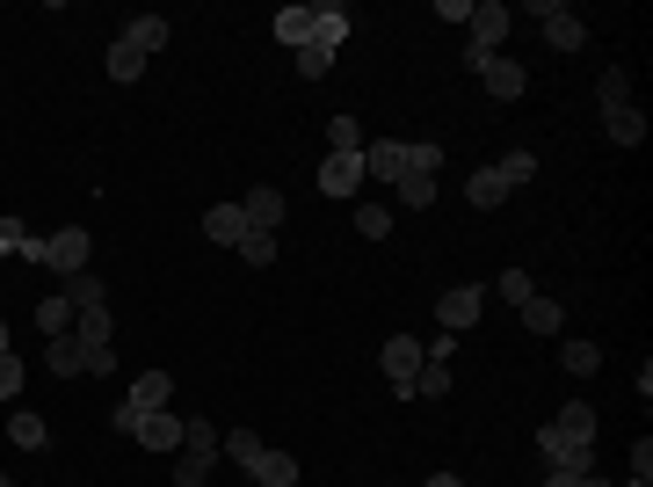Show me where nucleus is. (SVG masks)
<instances>
[{
	"label": "nucleus",
	"instance_id": "1a4fd4ad",
	"mask_svg": "<svg viewBox=\"0 0 653 487\" xmlns=\"http://www.w3.org/2000/svg\"><path fill=\"white\" fill-rule=\"evenodd\" d=\"M371 174H363V153H326L320 160V197H356Z\"/></svg>",
	"mask_w": 653,
	"mask_h": 487
},
{
	"label": "nucleus",
	"instance_id": "a878e982",
	"mask_svg": "<svg viewBox=\"0 0 653 487\" xmlns=\"http://www.w3.org/2000/svg\"><path fill=\"white\" fill-rule=\"evenodd\" d=\"M269 30H276V44H291V52H298V44H312V8H283Z\"/></svg>",
	"mask_w": 653,
	"mask_h": 487
},
{
	"label": "nucleus",
	"instance_id": "e433bc0d",
	"mask_svg": "<svg viewBox=\"0 0 653 487\" xmlns=\"http://www.w3.org/2000/svg\"><path fill=\"white\" fill-rule=\"evenodd\" d=\"M81 342V335H73ZM87 357V379H117V342H95V349H81Z\"/></svg>",
	"mask_w": 653,
	"mask_h": 487
},
{
	"label": "nucleus",
	"instance_id": "a19ab883",
	"mask_svg": "<svg viewBox=\"0 0 653 487\" xmlns=\"http://www.w3.org/2000/svg\"><path fill=\"white\" fill-rule=\"evenodd\" d=\"M632 480H653V436L646 430L632 436Z\"/></svg>",
	"mask_w": 653,
	"mask_h": 487
},
{
	"label": "nucleus",
	"instance_id": "a211bd4d",
	"mask_svg": "<svg viewBox=\"0 0 653 487\" xmlns=\"http://www.w3.org/2000/svg\"><path fill=\"white\" fill-rule=\"evenodd\" d=\"M545 44H552V52H581V44H588V22L574 15V8H559V15H545Z\"/></svg>",
	"mask_w": 653,
	"mask_h": 487
},
{
	"label": "nucleus",
	"instance_id": "b1692460",
	"mask_svg": "<svg viewBox=\"0 0 653 487\" xmlns=\"http://www.w3.org/2000/svg\"><path fill=\"white\" fill-rule=\"evenodd\" d=\"M443 393H450V357H429L414 371V401H443Z\"/></svg>",
	"mask_w": 653,
	"mask_h": 487
},
{
	"label": "nucleus",
	"instance_id": "412c9836",
	"mask_svg": "<svg viewBox=\"0 0 653 487\" xmlns=\"http://www.w3.org/2000/svg\"><path fill=\"white\" fill-rule=\"evenodd\" d=\"M464 204H472V211H501V204H509V182H501L494 168H480L472 182H464Z\"/></svg>",
	"mask_w": 653,
	"mask_h": 487
},
{
	"label": "nucleus",
	"instance_id": "f704fd0d",
	"mask_svg": "<svg viewBox=\"0 0 653 487\" xmlns=\"http://www.w3.org/2000/svg\"><path fill=\"white\" fill-rule=\"evenodd\" d=\"M326 146H334V153H363V124L356 117H334V124H326Z\"/></svg>",
	"mask_w": 653,
	"mask_h": 487
},
{
	"label": "nucleus",
	"instance_id": "58836bf2",
	"mask_svg": "<svg viewBox=\"0 0 653 487\" xmlns=\"http://www.w3.org/2000/svg\"><path fill=\"white\" fill-rule=\"evenodd\" d=\"M255 452H261V436H255V430H225V458H233V466H247Z\"/></svg>",
	"mask_w": 653,
	"mask_h": 487
},
{
	"label": "nucleus",
	"instance_id": "aec40b11",
	"mask_svg": "<svg viewBox=\"0 0 653 487\" xmlns=\"http://www.w3.org/2000/svg\"><path fill=\"white\" fill-rule=\"evenodd\" d=\"M44 371H58V379H87L81 342H73V335H52V342H44Z\"/></svg>",
	"mask_w": 653,
	"mask_h": 487
},
{
	"label": "nucleus",
	"instance_id": "ddd939ff",
	"mask_svg": "<svg viewBox=\"0 0 653 487\" xmlns=\"http://www.w3.org/2000/svg\"><path fill=\"white\" fill-rule=\"evenodd\" d=\"M312 44H326V52L349 44V8L342 0H312Z\"/></svg>",
	"mask_w": 653,
	"mask_h": 487
},
{
	"label": "nucleus",
	"instance_id": "f8f14e48",
	"mask_svg": "<svg viewBox=\"0 0 653 487\" xmlns=\"http://www.w3.org/2000/svg\"><path fill=\"white\" fill-rule=\"evenodd\" d=\"M204 233H211L218 247H240L247 233H255V226H247V211H240V197H233V204H211V211H204Z\"/></svg>",
	"mask_w": 653,
	"mask_h": 487
},
{
	"label": "nucleus",
	"instance_id": "4c0bfd02",
	"mask_svg": "<svg viewBox=\"0 0 653 487\" xmlns=\"http://www.w3.org/2000/svg\"><path fill=\"white\" fill-rule=\"evenodd\" d=\"M494 292L509 298V306H523V298H531L537 284H531V269H501V284H494Z\"/></svg>",
	"mask_w": 653,
	"mask_h": 487
},
{
	"label": "nucleus",
	"instance_id": "9b49d317",
	"mask_svg": "<svg viewBox=\"0 0 653 487\" xmlns=\"http://www.w3.org/2000/svg\"><path fill=\"white\" fill-rule=\"evenodd\" d=\"M138 444L146 452H182V422H174V407H153V415H138Z\"/></svg>",
	"mask_w": 653,
	"mask_h": 487
},
{
	"label": "nucleus",
	"instance_id": "393cba45",
	"mask_svg": "<svg viewBox=\"0 0 653 487\" xmlns=\"http://www.w3.org/2000/svg\"><path fill=\"white\" fill-rule=\"evenodd\" d=\"M36 328H44V342H52V335H73V298L52 292L44 306H36Z\"/></svg>",
	"mask_w": 653,
	"mask_h": 487
},
{
	"label": "nucleus",
	"instance_id": "6ab92c4d",
	"mask_svg": "<svg viewBox=\"0 0 653 487\" xmlns=\"http://www.w3.org/2000/svg\"><path fill=\"white\" fill-rule=\"evenodd\" d=\"M516 314H523V328H531V335H559V320H567V306H559V298H545V292H531V298L516 306Z\"/></svg>",
	"mask_w": 653,
	"mask_h": 487
},
{
	"label": "nucleus",
	"instance_id": "bb28decb",
	"mask_svg": "<svg viewBox=\"0 0 653 487\" xmlns=\"http://www.w3.org/2000/svg\"><path fill=\"white\" fill-rule=\"evenodd\" d=\"M138 73H146V52H138V44H124V36H117V44H109V81H138Z\"/></svg>",
	"mask_w": 653,
	"mask_h": 487
},
{
	"label": "nucleus",
	"instance_id": "ea45409f",
	"mask_svg": "<svg viewBox=\"0 0 653 487\" xmlns=\"http://www.w3.org/2000/svg\"><path fill=\"white\" fill-rule=\"evenodd\" d=\"M22 393V364H15V349H0V401H15Z\"/></svg>",
	"mask_w": 653,
	"mask_h": 487
},
{
	"label": "nucleus",
	"instance_id": "7ed1b4c3",
	"mask_svg": "<svg viewBox=\"0 0 653 487\" xmlns=\"http://www.w3.org/2000/svg\"><path fill=\"white\" fill-rule=\"evenodd\" d=\"M153 407H174V371H138L131 393H124L117 415H109V430L131 436V430H138V415H153Z\"/></svg>",
	"mask_w": 653,
	"mask_h": 487
},
{
	"label": "nucleus",
	"instance_id": "09e8293b",
	"mask_svg": "<svg viewBox=\"0 0 653 487\" xmlns=\"http://www.w3.org/2000/svg\"><path fill=\"white\" fill-rule=\"evenodd\" d=\"M0 262H8V255H0Z\"/></svg>",
	"mask_w": 653,
	"mask_h": 487
},
{
	"label": "nucleus",
	"instance_id": "423d86ee",
	"mask_svg": "<svg viewBox=\"0 0 653 487\" xmlns=\"http://www.w3.org/2000/svg\"><path fill=\"white\" fill-rule=\"evenodd\" d=\"M87 255H95V233H87V226H66V233H52V241H44V269H58V284L81 277Z\"/></svg>",
	"mask_w": 653,
	"mask_h": 487
},
{
	"label": "nucleus",
	"instance_id": "9d476101",
	"mask_svg": "<svg viewBox=\"0 0 653 487\" xmlns=\"http://www.w3.org/2000/svg\"><path fill=\"white\" fill-rule=\"evenodd\" d=\"M240 473H247L255 487H298V458H291V452H276V444H261V452L247 458Z\"/></svg>",
	"mask_w": 653,
	"mask_h": 487
},
{
	"label": "nucleus",
	"instance_id": "c03bdc74",
	"mask_svg": "<svg viewBox=\"0 0 653 487\" xmlns=\"http://www.w3.org/2000/svg\"><path fill=\"white\" fill-rule=\"evenodd\" d=\"M421 487H464V480H458V473H429V480H421Z\"/></svg>",
	"mask_w": 653,
	"mask_h": 487
},
{
	"label": "nucleus",
	"instance_id": "5701e85b",
	"mask_svg": "<svg viewBox=\"0 0 653 487\" xmlns=\"http://www.w3.org/2000/svg\"><path fill=\"white\" fill-rule=\"evenodd\" d=\"M124 44H138V52L153 59L160 44H168V15H131V22H124Z\"/></svg>",
	"mask_w": 653,
	"mask_h": 487
},
{
	"label": "nucleus",
	"instance_id": "f257e3e1",
	"mask_svg": "<svg viewBox=\"0 0 653 487\" xmlns=\"http://www.w3.org/2000/svg\"><path fill=\"white\" fill-rule=\"evenodd\" d=\"M537 452H545V466H567V473H588V458H596V407L567 401L559 415L537 430Z\"/></svg>",
	"mask_w": 653,
	"mask_h": 487
},
{
	"label": "nucleus",
	"instance_id": "4be33fe9",
	"mask_svg": "<svg viewBox=\"0 0 653 487\" xmlns=\"http://www.w3.org/2000/svg\"><path fill=\"white\" fill-rule=\"evenodd\" d=\"M58 292L73 298V314H95V306H109V284L95 277V269H81V277H66V284H58Z\"/></svg>",
	"mask_w": 653,
	"mask_h": 487
},
{
	"label": "nucleus",
	"instance_id": "37998d69",
	"mask_svg": "<svg viewBox=\"0 0 653 487\" xmlns=\"http://www.w3.org/2000/svg\"><path fill=\"white\" fill-rule=\"evenodd\" d=\"M22 241H30V226H22V219H0V255H15Z\"/></svg>",
	"mask_w": 653,
	"mask_h": 487
},
{
	"label": "nucleus",
	"instance_id": "20e7f679",
	"mask_svg": "<svg viewBox=\"0 0 653 487\" xmlns=\"http://www.w3.org/2000/svg\"><path fill=\"white\" fill-rule=\"evenodd\" d=\"M509 30H516V15H509L501 0H480V8H472V22H464V66L494 59L501 44H509Z\"/></svg>",
	"mask_w": 653,
	"mask_h": 487
},
{
	"label": "nucleus",
	"instance_id": "cd10ccee",
	"mask_svg": "<svg viewBox=\"0 0 653 487\" xmlns=\"http://www.w3.org/2000/svg\"><path fill=\"white\" fill-rule=\"evenodd\" d=\"M393 190H399V204H407V211H429L436 204V174H399Z\"/></svg>",
	"mask_w": 653,
	"mask_h": 487
},
{
	"label": "nucleus",
	"instance_id": "de8ad7c7",
	"mask_svg": "<svg viewBox=\"0 0 653 487\" xmlns=\"http://www.w3.org/2000/svg\"><path fill=\"white\" fill-rule=\"evenodd\" d=\"M632 487H653V480H632Z\"/></svg>",
	"mask_w": 653,
	"mask_h": 487
},
{
	"label": "nucleus",
	"instance_id": "dca6fc26",
	"mask_svg": "<svg viewBox=\"0 0 653 487\" xmlns=\"http://www.w3.org/2000/svg\"><path fill=\"white\" fill-rule=\"evenodd\" d=\"M602 131H610V146H639V139H646V109H639V103L602 109Z\"/></svg>",
	"mask_w": 653,
	"mask_h": 487
},
{
	"label": "nucleus",
	"instance_id": "2eb2a0df",
	"mask_svg": "<svg viewBox=\"0 0 653 487\" xmlns=\"http://www.w3.org/2000/svg\"><path fill=\"white\" fill-rule=\"evenodd\" d=\"M363 174H378V182H399V174H407V139L363 146Z\"/></svg>",
	"mask_w": 653,
	"mask_h": 487
},
{
	"label": "nucleus",
	"instance_id": "c756f323",
	"mask_svg": "<svg viewBox=\"0 0 653 487\" xmlns=\"http://www.w3.org/2000/svg\"><path fill=\"white\" fill-rule=\"evenodd\" d=\"M298 73H306V81H326V73H334V59H342V52H326V44H298Z\"/></svg>",
	"mask_w": 653,
	"mask_h": 487
},
{
	"label": "nucleus",
	"instance_id": "2f4dec72",
	"mask_svg": "<svg viewBox=\"0 0 653 487\" xmlns=\"http://www.w3.org/2000/svg\"><path fill=\"white\" fill-rule=\"evenodd\" d=\"M356 233L363 241H385L393 233V204H356Z\"/></svg>",
	"mask_w": 653,
	"mask_h": 487
},
{
	"label": "nucleus",
	"instance_id": "4468645a",
	"mask_svg": "<svg viewBox=\"0 0 653 487\" xmlns=\"http://www.w3.org/2000/svg\"><path fill=\"white\" fill-rule=\"evenodd\" d=\"M240 211H247V226H255V233H276V226H283V190L255 182V190L240 197Z\"/></svg>",
	"mask_w": 653,
	"mask_h": 487
},
{
	"label": "nucleus",
	"instance_id": "c85d7f7f",
	"mask_svg": "<svg viewBox=\"0 0 653 487\" xmlns=\"http://www.w3.org/2000/svg\"><path fill=\"white\" fill-rule=\"evenodd\" d=\"M596 103H602V109H624V103H632V73L610 66V73L596 81Z\"/></svg>",
	"mask_w": 653,
	"mask_h": 487
},
{
	"label": "nucleus",
	"instance_id": "c9c22d12",
	"mask_svg": "<svg viewBox=\"0 0 653 487\" xmlns=\"http://www.w3.org/2000/svg\"><path fill=\"white\" fill-rule=\"evenodd\" d=\"M494 174L509 182V190H523V182L537 174V160H531V153H501V160H494Z\"/></svg>",
	"mask_w": 653,
	"mask_h": 487
},
{
	"label": "nucleus",
	"instance_id": "f03ea898",
	"mask_svg": "<svg viewBox=\"0 0 653 487\" xmlns=\"http://www.w3.org/2000/svg\"><path fill=\"white\" fill-rule=\"evenodd\" d=\"M218 458H225V430H218V422H204V415H190V422H182V458H174V487H204Z\"/></svg>",
	"mask_w": 653,
	"mask_h": 487
},
{
	"label": "nucleus",
	"instance_id": "79ce46f5",
	"mask_svg": "<svg viewBox=\"0 0 653 487\" xmlns=\"http://www.w3.org/2000/svg\"><path fill=\"white\" fill-rule=\"evenodd\" d=\"M545 487H610V480H596V473H567V466H552V473H545Z\"/></svg>",
	"mask_w": 653,
	"mask_h": 487
},
{
	"label": "nucleus",
	"instance_id": "49530a36",
	"mask_svg": "<svg viewBox=\"0 0 653 487\" xmlns=\"http://www.w3.org/2000/svg\"><path fill=\"white\" fill-rule=\"evenodd\" d=\"M0 487H15V480H8V473H0Z\"/></svg>",
	"mask_w": 653,
	"mask_h": 487
},
{
	"label": "nucleus",
	"instance_id": "7c9ffc66",
	"mask_svg": "<svg viewBox=\"0 0 653 487\" xmlns=\"http://www.w3.org/2000/svg\"><path fill=\"white\" fill-rule=\"evenodd\" d=\"M407 174H443V146L436 139H407Z\"/></svg>",
	"mask_w": 653,
	"mask_h": 487
},
{
	"label": "nucleus",
	"instance_id": "473e14b6",
	"mask_svg": "<svg viewBox=\"0 0 653 487\" xmlns=\"http://www.w3.org/2000/svg\"><path fill=\"white\" fill-rule=\"evenodd\" d=\"M596 364H602V349H596V342H567V349H559V371H574V379H588Z\"/></svg>",
	"mask_w": 653,
	"mask_h": 487
},
{
	"label": "nucleus",
	"instance_id": "f3484780",
	"mask_svg": "<svg viewBox=\"0 0 653 487\" xmlns=\"http://www.w3.org/2000/svg\"><path fill=\"white\" fill-rule=\"evenodd\" d=\"M8 444H15V452H44V436H52V422L44 415H30V407H15V415H8Z\"/></svg>",
	"mask_w": 653,
	"mask_h": 487
},
{
	"label": "nucleus",
	"instance_id": "39448f33",
	"mask_svg": "<svg viewBox=\"0 0 653 487\" xmlns=\"http://www.w3.org/2000/svg\"><path fill=\"white\" fill-rule=\"evenodd\" d=\"M378 364H385V379H393V393H399V401H414V371L429 364V349L414 342V335H393V342L378 349Z\"/></svg>",
	"mask_w": 653,
	"mask_h": 487
},
{
	"label": "nucleus",
	"instance_id": "6e6552de",
	"mask_svg": "<svg viewBox=\"0 0 653 487\" xmlns=\"http://www.w3.org/2000/svg\"><path fill=\"white\" fill-rule=\"evenodd\" d=\"M480 306H486L480 284H450V292L436 298V320H443V335H464L472 320H480Z\"/></svg>",
	"mask_w": 653,
	"mask_h": 487
},
{
	"label": "nucleus",
	"instance_id": "72a5a7b5",
	"mask_svg": "<svg viewBox=\"0 0 653 487\" xmlns=\"http://www.w3.org/2000/svg\"><path fill=\"white\" fill-rule=\"evenodd\" d=\"M233 255H240L247 269H269V262H276V233H247V241L233 247Z\"/></svg>",
	"mask_w": 653,
	"mask_h": 487
},
{
	"label": "nucleus",
	"instance_id": "0eeeda50",
	"mask_svg": "<svg viewBox=\"0 0 653 487\" xmlns=\"http://www.w3.org/2000/svg\"><path fill=\"white\" fill-rule=\"evenodd\" d=\"M486 81V95H494V103H523V87H531V73H523V59H509V52H494V59H480V66H472Z\"/></svg>",
	"mask_w": 653,
	"mask_h": 487
},
{
	"label": "nucleus",
	"instance_id": "a18cd8bd",
	"mask_svg": "<svg viewBox=\"0 0 653 487\" xmlns=\"http://www.w3.org/2000/svg\"><path fill=\"white\" fill-rule=\"evenodd\" d=\"M0 349H15V342H8V320H0Z\"/></svg>",
	"mask_w": 653,
	"mask_h": 487
}]
</instances>
